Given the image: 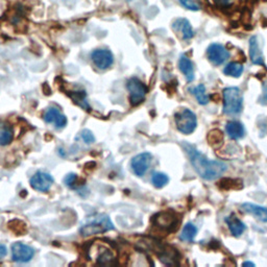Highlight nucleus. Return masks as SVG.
I'll use <instances>...</instances> for the list:
<instances>
[{
  "label": "nucleus",
  "mask_w": 267,
  "mask_h": 267,
  "mask_svg": "<svg viewBox=\"0 0 267 267\" xmlns=\"http://www.w3.org/2000/svg\"><path fill=\"white\" fill-rule=\"evenodd\" d=\"M259 103L263 106L267 105V83L263 85V93L259 98Z\"/></svg>",
  "instance_id": "2f4dec72"
},
{
  "label": "nucleus",
  "mask_w": 267,
  "mask_h": 267,
  "mask_svg": "<svg viewBox=\"0 0 267 267\" xmlns=\"http://www.w3.org/2000/svg\"><path fill=\"white\" fill-rule=\"evenodd\" d=\"M77 175L75 173H70L66 175V177L64 179V182H65V185L69 188H71V189H75L76 188V183H77Z\"/></svg>",
  "instance_id": "c85d7f7f"
},
{
  "label": "nucleus",
  "mask_w": 267,
  "mask_h": 267,
  "mask_svg": "<svg viewBox=\"0 0 267 267\" xmlns=\"http://www.w3.org/2000/svg\"><path fill=\"white\" fill-rule=\"evenodd\" d=\"M243 266H255V264L252 262H244Z\"/></svg>",
  "instance_id": "72a5a7b5"
},
{
  "label": "nucleus",
  "mask_w": 267,
  "mask_h": 267,
  "mask_svg": "<svg viewBox=\"0 0 267 267\" xmlns=\"http://www.w3.org/2000/svg\"><path fill=\"white\" fill-rule=\"evenodd\" d=\"M44 120L47 123L53 124L56 128H63L67 124V118L56 107H48L44 113Z\"/></svg>",
  "instance_id": "ddd939ff"
},
{
  "label": "nucleus",
  "mask_w": 267,
  "mask_h": 267,
  "mask_svg": "<svg viewBox=\"0 0 267 267\" xmlns=\"http://www.w3.org/2000/svg\"><path fill=\"white\" fill-rule=\"evenodd\" d=\"M94 65L101 69V70H106L108 67H111L114 62V56L112 53L107 49H97L94 51L91 55Z\"/></svg>",
  "instance_id": "f8f14e48"
},
{
  "label": "nucleus",
  "mask_w": 267,
  "mask_h": 267,
  "mask_svg": "<svg viewBox=\"0 0 267 267\" xmlns=\"http://www.w3.org/2000/svg\"><path fill=\"white\" fill-rule=\"evenodd\" d=\"M172 28L182 36L183 40H190L194 37V31L190 22L185 18H179L173 22Z\"/></svg>",
  "instance_id": "4468645a"
},
{
  "label": "nucleus",
  "mask_w": 267,
  "mask_h": 267,
  "mask_svg": "<svg viewBox=\"0 0 267 267\" xmlns=\"http://www.w3.org/2000/svg\"><path fill=\"white\" fill-rule=\"evenodd\" d=\"M191 93L196 97V101L201 105H207L209 103V96L206 93V88L204 85H199L194 87L193 89H190Z\"/></svg>",
  "instance_id": "b1692460"
},
{
  "label": "nucleus",
  "mask_w": 267,
  "mask_h": 267,
  "mask_svg": "<svg viewBox=\"0 0 267 267\" xmlns=\"http://www.w3.org/2000/svg\"><path fill=\"white\" fill-rule=\"evenodd\" d=\"M177 130L185 135H190L194 132L197 125L195 114L189 108H183L174 116Z\"/></svg>",
  "instance_id": "39448f33"
},
{
  "label": "nucleus",
  "mask_w": 267,
  "mask_h": 267,
  "mask_svg": "<svg viewBox=\"0 0 267 267\" xmlns=\"http://www.w3.org/2000/svg\"><path fill=\"white\" fill-rule=\"evenodd\" d=\"M241 210L247 214L254 216L256 219L267 223V209L264 207L254 205L251 203H245L241 205Z\"/></svg>",
  "instance_id": "2eb2a0df"
},
{
  "label": "nucleus",
  "mask_w": 267,
  "mask_h": 267,
  "mask_svg": "<svg viewBox=\"0 0 267 267\" xmlns=\"http://www.w3.org/2000/svg\"><path fill=\"white\" fill-rule=\"evenodd\" d=\"M88 256L97 265H114L117 255L113 246L105 241H94L88 250Z\"/></svg>",
  "instance_id": "f03ea898"
},
{
  "label": "nucleus",
  "mask_w": 267,
  "mask_h": 267,
  "mask_svg": "<svg viewBox=\"0 0 267 267\" xmlns=\"http://www.w3.org/2000/svg\"><path fill=\"white\" fill-rule=\"evenodd\" d=\"M225 131L231 139L238 140L244 136V127L238 121H230L225 125Z\"/></svg>",
  "instance_id": "6ab92c4d"
},
{
  "label": "nucleus",
  "mask_w": 267,
  "mask_h": 267,
  "mask_svg": "<svg viewBox=\"0 0 267 267\" xmlns=\"http://www.w3.org/2000/svg\"><path fill=\"white\" fill-rule=\"evenodd\" d=\"M207 55L208 58H209V61L214 66H219L222 65L225 61L229 60L230 53L223 45L219 43H213L208 47Z\"/></svg>",
  "instance_id": "0eeeda50"
},
{
  "label": "nucleus",
  "mask_w": 267,
  "mask_h": 267,
  "mask_svg": "<svg viewBox=\"0 0 267 267\" xmlns=\"http://www.w3.org/2000/svg\"><path fill=\"white\" fill-rule=\"evenodd\" d=\"M177 217L171 212H161L154 218V224L158 229L164 232H172L177 226Z\"/></svg>",
  "instance_id": "6e6552de"
},
{
  "label": "nucleus",
  "mask_w": 267,
  "mask_h": 267,
  "mask_svg": "<svg viewBox=\"0 0 267 267\" xmlns=\"http://www.w3.org/2000/svg\"><path fill=\"white\" fill-rule=\"evenodd\" d=\"M197 234V227L193 224V223H187L184 229L182 231V234L180 236L181 240L183 241H187V242H191L194 240L195 236Z\"/></svg>",
  "instance_id": "5701e85b"
},
{
  "label": "nucleus",
  "mask_w": 267,
  "mask_h": 267,
  "mask_svg": "<svg viewBox=\"0 0 267 267\" xmlns=\"http://www.w3.org/2000/svg\"><path fill=\"white\" fill-rule=\"evenodd\" d=\"M180 2L184 7H186L187 9H190V11L197 12V11H200V8H201L199 3H196L194 0H180Z\"/></svg>",
  "instance_id": "cd10ccee"
},
{
  "label": "nucleus",
  "mask_w": 267,
  "mask_h": 267,
  "mask_svg": "<svg viewBox=\"0 0 267 267\" xmlns=\"http://www.w3.org/2000/svg\"><path fill=\"white\" fill-rule=\"evenodd\" d=\"M179 68L182 73L185 75L187 82L191 83L194 80V67L189 57L182 55L179 61Z\"/></svg>",
  "instance_id": "a211bd4d"
},
{
  "label": "nucleus",
  "mask_w": 267,
  "mask_h": 267,
  "mask_svg": "<svg viewBox=\"0 0 267 267\" xmlns=\"http://www.w3.org/2000/svg\"><path fill=\"white\" fill-rule=\"evenodd\" d=\"M219 187L224 190H231V189H240L243 187L242 182L238 180L233 179H223L219 182Z\"/></svg>",
  "instance_id": "a878e982"
},
{
  "label": "nucleus",
  "mask_w": 267,
  "mask_h": 267,
  "mask_svg": "<svg viewBox=\"0 0 267 267\" xmlns=\"http://www.w3.org/2000/svg\"><path fill=\"white\" fill-rule=\"evenodd\" d=\"M81 137H82V139L84 140V142L87 144H92L95 141L94 135L92 134V132L88 131V130H84L81 134Z\"/></svg>",
  "instance_id": "c756f323"
},
{
  "label": "nucleus",
  "mask_w": 267,
  "mask_h": 267,
  "mask_svg": "<svg viewBox=\"0 0 267 267\" xmlns=\"http://www.w3.org/2000/svg\"><path fill=\"white\" fill-rule=\"evenodd\" d=\"M244 70L243 65L237 62H232L230 64H227L225 68L223 69V73L227 76L232 77H239Z\"/></svg>",
  "instance_id": "4be33fe9"
},
{
  "label": "nucleus",
  "mask_w": 267,
  "mask_h": 267,
  "mask_svg": "<svg viewBox=\"0 0 267 267\" xmlns=\"http://www.w3.org/2000/svg\"><path fill=\"white\" fill-rule=\"evenodd\" d=\"M115 229V226L111 219L107 215H98L93 220L84 224L81 227V234L84 237L92 236L95 234H102L107 231H112Z\"/></svg>",
  "instance_id": "20e7f679"
},
{
  "label": "nucleus",
  "mask_w": 267,
  "mask_h": 267,
  "mask_svg": "<svg viewBox=\"0 0 267 267\" xmlns=\"http://www.w3.org/2000/svg\"><path fill=\"white\" fill-rule=\"evenodd\" d=\"M250 56L255 65H264V57L258 43V39L255 36L250 39Z\"/></svg>",
  "instance_id": "dca6fc26"
},
{
  "label": "nucleus",
  "mask_w": 267,
  "mask_h": 267,
  "mask_svg": "<svg viewBox=\"0 0 267 267\" xmlns=\"http://www.w3.org/2000/svg\"><path fill=\"white\" fill-rule=\"evenodd\" d=\"M213 2L219 7H227V6H231L233 3H234V0H213Z\"/></svg>",
  "instance_id": "7c9ffc66"
},
{
  "label": "nucleus",
  "mask_w": 267,
  "mask_h": 267,
  "mask_svg": "<svg viewBox=\"0 0 267 267\" xmlns=\"http://www.w3.org/2000/svg\"><path fill=\"white\" fill-rule=\"evenodd\" d=\"M69 95H70L73 102L76 105L82 107L84 110H87V111L90 110V106H89V104H88L86 93L84 91H74V92H71Z\"/></svg>",
  "instance_id": "393cba45"
},
{
  "label": "nucleus",
  "mask_w": 267,
  "mask_h": 267,
  "mask_svg": "<svg viewBox=\"0 0 267 267\" xmlns=\"http://www.w3.org/2000/svg\"><path fill=\"white\" fill-rule=\"evenodd\" d=\"M243 97L239 88L230 87L223 90V113L235 115L241 112Z\"/></svg>",
  "instance_id": "7ed1b4c3"
},
{
  "label": "nucleus",
  "mask_w": 267,
  "mask_h": 267,
  "mask_svg": "<svg viewBox=\"0 0 267 267\" xmlns=\"http://www.w3.org/2000/svg\"><path fill=\"white\" fill-rule=\"evenodd\" d=\"M35 251L33 247L22 242H15L12 245V259L18 263H26L33 259Z\"/></svg>",
  "instance_id": "1a4fd4ad"
},
{
  "label": "nucleus",
  "mask_w": 267,
  "mask_h": 267,
  "mask_svg": "<svg viewBox=\"0 0 267 267\" xmlns=\"http://www.w3.org/2000/svg\"><path fill=\"white\" fill-rule=\"evenodd\" d=\"M153 160V157L150 153H142L133 158L131 166L134 173L138 176H142L148 170Z\"/></svg>",
  "instance_id": "9b49d317"
},
{
  "label": "nucleus",
  "mask_w": 267,
  "mask_h": 267,
  "mask_svg": "<svg viewBox=\"0 0 267 267\" xmlns=\"http://www.w3.org/2000/svg\"><path fill=\"white\" fill-rule=\"evenodd\" d=\"M7 254V250H6V247L2 244H0V260L3 259L4 257L6 256Z\"/></svg>",
  "instance_id": "473e14b6"
},
{
  "label": "nucleus",
  "mask_w": 267,
  "mask_h": 267,
  "mask_svg": "<svg viewBox=\"0 0 267 267\" xmlns=\"http://www.w3.org/2000/svg\"><path fill=\"white\" fill-rule=\"evenodd\" d=\"M169 182V177L162 172H155L152 176V183L156 188H163Z\"/></svg>",
  "instance_id": "bb28decb"
},
{
  "label": "nucleus",
  "mask_w": 267,
  "mask_h": 267,
  "mask_svg": "<svg viewBox=\"0 0 267 267\" xmlns=\"http://www.w3.org/2000/svg\"><path fill=\"white\" fill-rule=\"evenodd\" d=\"M14 138V132L12 126L7 122L0 121V146L8 145Z\"/></svg>",
  "instance_id": "aec40b11"
},
{
  "label": "nucleus",
  "mask_w": 267,
  "mask_h": 267,
  "mask_svg": "<svg viewBox=\"0 0 267 267\" xmlns=\"http://www.w3.org/2000/svg\"><path fill=\"white\" fill-rule=\"evenodd\" d=\"M183 147L194 170L204 180L214 181L226 171L227 166L224 163L209 160L205 155L197 151L193 145L184 142Z\"/></svg>",
  "instance_id": "f257e3e1"
},
{
  "label": "nucleus",
  "mask_w": 267,
  "mask_h": 267,
  "mask_svg": "<svg viewBox=\"0 0 267 267\" xmlns=\"http://www.w3.org/2000/svg\"><path fill=\"white\" fill-rule=\"evenodd\" d=\"M126 88L130 92V101L133 106L140 105L146 96L147 87L136 77H132L126 83Z\"/></svg>",
  "instance_id": "423d86ee"
},
{
  "label": "nucleus",
  "mask_w": 267,
  "mask_h": 267,
  "mask_svg": "<svg viewBox=\"0 0 267 267\" xmlns=\"http://www.w3.org/2000/svg\"><path fill=\"white\" fill-rule=\"evenodd\" d=\"M53 182L54 180L51 174L47 172L39 171L35 173L31 179V186L37 191L46 192L51 189Z\"/></svg>",
  "instance_id": "9d476101"
},
{
  "label": "nucleus",
  "mask_w": 267,
  "mask_h": 267,
  "mask_svg": "<svg viewBox=\"0 0 267 267\" xmlns=\"http://www.w3.org/2000/svg\"><path fill=\"white\" fill-rule=\"evenodd\" d=\"M208 142L214 148H219L223 143V134L220 130H212L208 134Z\"/></svg>",
  "instance_id": "412c9836"
},
{
  "label": "nucleus",
  "mask_w": 267,
  "mask_h": 267,
  "mask_svg": "<svg viewBox=\"0 0 267 267\" xmlns=\"http://www.w3.org/2000/svg\"><path fill=\"white\" fill-rule=\"evenodd\" d=\"M225 222H226L227 226H229V230H230L231 234L234 237H240L246 229L245 224L240 219L237 218L236 215H234V214H231L230 216H227L225 218Z\"/></svg>",
  "instance_id": "f3484780"
}]
</instances>
